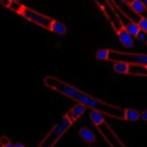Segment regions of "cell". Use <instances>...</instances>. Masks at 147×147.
<instances>
[{"label":"cell","mask_w":147,"mask_h":147,"mask_svg":"<svg viewBox=\"0 0 147 147\" xmlns=\"http://www.w3.org/2000/svg\"><path fill=\"white\" fill-rule=\"evenodd\" d=\"M50 30L52 32L57 34V35L63 36V35L66 34V32H67V27L63 23H61V22H59L58 20H53Z\"/></svg>","instance_id":"7c38bea8"},{"label":"cell","mask_w":147,"mask_h":147,"mask_svg":"<svg viewBox=\"0 0 147 147\" xmlns=\"http://www.w3.org/2000/svg\"><path fill=\"white\" fill-rule=\"evenodd\" d=\"M116 36L119 39V41L121 42V43L126 47V48H132L134 47V37H132L129 33L127 31L126 29V27L119 29L117 32H116Z\"/></svg>","instance_id":"ba28073f"},{"label":"cell","mask_w":147,"mask_h":147,"mask_svg":"<svg viewBox=\"0 0 147 147\" xmlns=\"http://www.w3.org/2000/svg\"><path fill=\"white\" fill-rule=\"evenodd\" d=\"M0 147H15L9 138L6 135L0 136Z\"/></svg>","instance_id":"ac0fdd59"},{"label":"cell","mask_w":147,"mask_h":147,"mask_svg":"<svg viewBox=\"0 0 147 147\" xmlns=\"http://www.w3.org/2000/svg\"><path fill=\"white\" fill-rule=\"evenodd\" d=\"M118 142H119V145L121 146V147H127L122 142H121V140H120V139H118Z\"/></svg>","instance_id":"7402d4cb"},{"label":"cell","mask_w":147,"mask_h":147,"mask_svg":"<svg viewBox=\"0 0 147 147\" xmlns=\"http://www.w3.org/2000/svg\"><path fill=\"white\" fill-rule=\"evenodd\" d=\"M140 119L144 121V122H147V109L142 111L140 113Z\"/></svg>","instance_id":"d6986e66"},{"label":"cell","mask_w":147,"mask_h":147,"mask_svg":"<svg viewBox=\"0 0 147 147\" xmlns=\"http://www.w3.org/2000/svg\"><path fill=\"white\" fill-rule=\"evenodd\" d=\"M23 4L21 3V2H17L15 0H11L8 9H9L10 10H12L13 12H16L17 14H21L22 9H23Z\"/></svg>","instance_id":"9a60e30c"},{"label":"cell","mask_w":147,"mask_h":147,"mask_svg":"<svg viewBox=\"0 0 147 147\" xmlns=\"http://www.w3.org/2000/svg\"><path fill=\"white\" fill-rule=\"evenodd\" d=\"M10 2H11V0H0V4L5 8H8Z\"/></svg>","instance_id":"ffe728a7"},{"label":"cell","mask_w":147,"mask_h":147,"mask_svg":"<svg viewBox=\"0 0 147 147\" xmlns=\"http://www.w3.org/2000/svg\"><path fill=\"white\" fill-rule=\"evenodd\" d=\"M14 146L15 147H27L25 145H23L22 143H21V142H16L15 144H14Z\"/></svg>","instance_id":"44dd1931"},{"label":"cell","mask_w":147,"mask_h":147,"mask_svg":"<svg viewBox=\"0 0 147 147\" xmlns=\"http://www.w3.org/2000/svg\"><path fill=\"white\" fill-rule=\"evenodd\" d=\"M142 2H143V3H144V5H145V7H146V12H147V0H141Z\"/></svg>","instance_id":"603a6c76"},{"label":"cell","mask_w":147,"mask_h":147,"mask_svg":"<svg viewBox=\"0 0 147 147\" xmlns=\"http://www.w3.org/2000/svg\"><path fill=\"white\" fill-rule=\"evenodd\" d=\"M129 68H130V64L122 61L119 62H114L113 64V69L116 74L119 75H127L129 73Z\"/></svg>","instance_id":"8fae6325"},{"label":"cell","mask_w":147,"mask_h":147,"mask_svg":"<svg viewBox=\"0 0 147 147\" xmlns=\"http://www.w3.org/2000/svg\"><path fill=\"white\" fill-rule=\"evenodd\" d=\"M127 31L129 33V35L134 37V38H137L139 34L140 33L141 29L140 28V26L138 25L137 22H134V21H129L127 25H125Z\"/></svg>","instance_id":"4fadbf2b"},{"label":"cell","mask_w":147,"mask_h":147,"mask_svg":"<svg viewBox=\"0 0 147 147\" xmlns=\"http://www.w3.org/2000/svg\"><path fill=\"white\" fill-rule=\"evenodd\" d=\"M15 1H17V2H21L22 0H15Z\"/></svg>","instance_id":"cb8c5ba5"},{"label":"cell","mask_w":147,"mask_h":147,"mask_svg":"<svg viewBox=\"0 0 147 147\" xmlns=\"http://www.w3.org/2000/svg\"><path fill=\"white\" fill-rule=\"evenodd\" d=\"M43 82L48 88L76 101L77 103L85 106L90 110L99 111L105 116L114 120H123L124 107L108 103L99 98L94 97L54 76H46L43 79Z\"/></svg>","instance_id":"6da1fadb"},{"label":"cell","mask_w":147,"mask_h":147,"mask_svg":"<svg viewBox=\"0 0 147 147\" xmlns=\"http://www.w3.org/2000/svg\"><path fill=\"white\" fill-rule=\"evenodd\" d=\"M78 135L81 139L88 146H93L97 142L96 134L88 126H82L78 130Z\"/></svg>","instance_id":"5b68a950"},{"label":"cell","mask_w":147,"mask_h":147,"mask_svg":"<svg viewBox=\"0 0 147 147\" xmlns=\"http://www.w3.org/2000/svg\"><path fill=\"white\" fill-rule=\"evenodd\" d=\"M129 4H130V7L132 8V10L134 11V13L139 16L143 15L146 11V7L141 0H131Z\"/></svg>","instance_id":"5bb4252c"},{"label":"cell","mask_w":147,"mask_h":147,"mask_svg":"<svg viewBox=\"0 0 147 147\" xmlns=\"http://www.w3.org/2000/svg\"><path fill=\"white\" fill-rule=\"evenodd\" d=\"M138 25L140 26L141 31L147 33V17L144 15H140L139 20L137 21Z\"/></svg>","instance_id":"e0dca14e"},{"label":"cell","mask_w":147,"mask_h":147,"mask_svg":"<svg viewBox=\"0 0 147 147\" xmlns=\"http://www.w3.org/2000/svg\"><path fill=\"white\" fill-rule=\"evenodd\" d=\"M74 125V123L65 115L54 125L47 135L42 139L37 147H54L63 135Z\"/></svg>","instance_id":"7a4b0ae2"},{"label":"cell","mask_w":147,"mask_h":147,"mask_svg":"<svg viewBox=\"0 0 147 147\" xmlns=\"http://www.w3.org/2000/svg\"><path fill=\"white\" fill-rule=\"evenodd\" d=\"M90 120L92 122V124L95 126V127L97 128V130H101L103 126L107 124L106 120H105V115L99 111L96 110H91L89 114Z\"/></svg>","instance_id":"52a82bcc"},{"label":"cell","mask_w":147,"mask_h":147,"mask_svg":"<svg viewBox=\"0 0 147 147\" xmlns=\"http://www.w3.org/2000/svg\"><path fill=\"white\" fill-rule=\"evenodd\" d=\"M140 120V113L135 108L126 107L123 111V120L127 122H137Z\"/></svg>","instance_id":"9c48e42d"},{"label":"cell","mask_w":147,"mask_h":147,"mask_svg":"<svg viewBox=\"0 0 147 147\" xmlns=\"http://www.w3.org/2000/svg\"><path fill=\"white\" fill-rule=\"evenodd\" d=\"M108 61L112 62L122 61L129 64L147 65V54L127 52V51H121V50L109 49Z\"/></svg>","instance_id":"3957f363"},{"label":"cell","mask_w":147,"mask_h":147,"mask_svg":"<svg viewBox=\"0 0 147 147\" xmlns=\"http://www.w3.org/2000/svg\"><path fill=\"white\" fill-rule=\"evenodd\" d=\"M86 109H87V107L85 106H84L80 103H77L71 109H69L65 115L67 118H69L75 124L84 114V113L86 112Z\"/></svg>","instance_id":"8992f818"},{"label":"cell","mask_w":147,"mask_h":147,"mask_svg":"<svg viewBox=\"0 0 147 147\" xmlns=\"http://www.w3.org/2000/svg\"><path fill=\"white\" fill-rule=\"evenodd\" d=\"M20 15L22 16L28 21L34 24H37L38 26H40L43 29H47V30L51 29L52 23L54 20L52 17L47 15H44L42 13H40L36 10H34L31 8H28L27 6H23V9Z\"/></svg>","instance_id":"277c9868"},{"label":"cell","mask_w":147,"mask_h":147,"mask_svg":"<svg viewBox=\"0 0 147 147\" xmlns=\"http://www.w3.org/2000/svg\"><path fill=\"white\" fill-rule=\"evenodd\" d=\"M128 75H134V76H139V77H147V65L130 64Z\"/></svg>","instance_id":"30bf717a"},{"label":"cell","mask_w":147,"mask_h":147,"mask_svg":"<svg viewBox=\"0 0 147 147\" xmlns=\"http://www.w3.org/2000/svg\"><path fill=\"white\" fill-rule=\"evenodd\" d=\"M109 49H101L96 52V58L100 61H108Z\"/></svg>","instance_id":"2e32d148"}]
</instances>
